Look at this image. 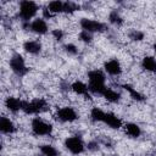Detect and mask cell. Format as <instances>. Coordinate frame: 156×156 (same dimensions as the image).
I'll return each instance as SVG.
<instances>
[{
    "instance_id": "12",
    "label": "cell",
    "mask_w": 156,
    "mask_h": 156,
    "mask_svg": "<svg viewBox=\"0 0 156 156\" xmlns=\"http://www.w3.org/2000/svg\"><path fill=\"white\" fill-rule=\"evenodd\" d=\"M0 130H1L2 134L10 135V134H12V133L16 132V127H15L13 122L9 117L2 116L1 119H0Z\"/></svg>"
},
{
    "instance_id": "13",
    "label": "cell",
    "mask_w": 156,
    "mask_h": 156,
    "mask_svg": "<svg viewBox=\"0 0 156 156\" xmlns=\"http://www.w3.org/2000/svg\"><path fill=\"white\" fill-rule=\"evenodd\" d=\"M22 102H23V100H20V99L13 98V96H9L5 100V106L7 107L9 111L16 113L20 110H22Z\"/></svg>"
},
{
    "instance_id": "19",
    "label": "cell",
    "mask_w": 156,
    "mask_h": 156,
    "mask_svg": "<svg viewBox=\"0 0 156 156\" xmlns=\"http://www.w3.org/2000/svg\"><path fill=\"white\" fill-rule=\"evenodd\" d=\"M102 96H104L108 102H118L119 99H121V94L117 93V91L113 90V89H110V88H107V89L105 90V93L102 94Z\"/></svg>"
},
{
    "instance_id": "10",
    "label": "cell",
    "mask_w": 156,
    "mask_h": 156,
    "mask_svg": "<svg viewBox=\"0 0 156 156\" xmlns=\"http://www.w3.org/2000/svg\"><path fill=\"white\" fill-rule=\"evenodd\" d=\"M104 68H105V72H107L110 76H119V74L122 73L121 63H119V61H117L116 58L105 62Z\"/></svg>"
},
{
    "instance_id": "15",
    "label": "cell",
    "mask_w": 156,
    "mask_h": 156,
    "mask_svg": "<svg viewBox=\"0 0 156 156\" xmlns=\"http://www.w3.org/2000/svg\"><path fill=\"white\" fill-rule=\"evenodd\" d=\"M71 89H72L76 94H78V95H83V96H88V98H90L88 85H87L85 83L80 82V80H76V82H73V83L71 84Z\"/></svg>"
},
{
    "instance_id": "31",
    "label": "cell",
    "mask_w": 156,
    "mask_h": 156,
    "mask_svg": "<svg viewBox=\"0 0 156 156\" xmlns=\"http://www.w3.org/2000/svg\"><path fill=\"white\" fill-rule=\"evenodd\" d=\"M152 48H154V51H155V52H156V43H155V44H154V46H152Z\"/></svg>"
},
{
    "instance_id": "29",
    "label": "cell",
    "mask_w": 156,
    "mask_h": 156,
    "mask_svg": "<svg viewBox=\"0 0 156 156\" xmlns=\"http://www.w3.org/2000/svg\"><path fill=\"white\" fill-rule=\"evenodd\" d=\"M87 147H88V150L95 151V150H98V149H99V144H98L96 141H90V143H88Z\"/></svg>"
},
{
    "instance_id": "18",
    "label": "cell",
    "mask_w": 156,
    "mask_h": 156,
    "mask_svg": "<svg viewBox=\"0 0 156 156\" xmlns=\"http://www.w3.org/2000/svg\"><path fill=\"white\" fill-rule=\"evenodd\" d=\"M63 6H65V2H62V1H60V0H54V1H50L46 7H48V10H49L52 15H55V13H61V12H63Z\"/></svg>"
},
{
    "instance_id": "6",
    "label": "cell",
    "mask_w": 156,
    "mask_h": 156,
    "mask_svg": "<svg viewBox=\"0 0 156 156\" xmlns=\"http://www.w3.org/2000/svg\"><path fill=\"white\" fill-rule=\"evenodd\" d=\"M82 30H87L89 33H96V32H104L106 29V26L96 20H91V18H82L79 22Z\"/></svg>"
},
{
    "instance_id": "11",
    "label": "cell",
    "mask_w": 156,
    "mask_h": 156,
    "mask_svg": "<svg viewBox=\"0 0 156 156\" xmlns=\"http://www.w3.org/2000/svg\"><path fill=\"white\" fill-rule=\"evenodd\" d=\"M105 124H107L108 127L113 128V129H119L122 127V119L119 117H117L115 113L112 112H106L105 113V117H104V121H102Z\"/></svg>"
},
{
    "instance_id": "20",
    "label": "cell",
    "mask_w": 156,
    "mask_h": 156,
    "mask_svg": "<svg viewBox=\"0 0 156 156\" xmlns=\"http://www.w3.org/2000/svg\"><path fill=\"white\" fill-rule=\"evenodd\" d=\"M105 113L106 112H104L100 107H93L91 111H90V118L94 122H102L104 117H105Z\"/></svg>"
},
{
    "instance_id": "26",
    "label": "cell",
    "mask_w": 156,
    "mask_h": 156,
    "mask_svg": "<svg viewBox=\"0 0 156 156\" xmlns=\"http://www.w3.org/2000/svg\"><path fill=\"white\" fill-rule=\"evenodd\" d=\"M79 39L84 43H90L93 40V35H91V33H89L87 30H82L79 33Z\"/></svg>"
},
{
    "instance_id": "27",
    "label": "cell",
    "mask_w": 156,
    "mask_h": 156,
    "mask_svg": "<svg viewBox=\"0 0 156 156\" xmlns=\"http://www.w3.org/2000/svg\"><path fill=\"white\" fill-rule=\"evenodd\" d=\"M65 50L69 55H77L78 54V48L76 45H73V44H66L65 45Z\"/></svg>"
},
{
    "instance_id": "5",
    "label": "cell",
    "mask_w": 156,
    "mask_h": 156,
    "mask_svg": "<svg viewBox=\"0 0 156 156\" xmlns=\"http://www.w3.org/2000/svg\"><path fill=\"white\" fill-rule=\"evenodd\" d=\"M9 65L11 71L18 77H23L28 72V68L24 63V58L20 54H13L9 61Z\"/></svg>"
},
{
    "instance_id": "30",
    "label": "cell",
    "mask_w": 156,
    "mask_h": 156,
    "mask_svg": "<svg viewBox=\"0 0 156 156\" xmlns=\"http://www.w3.org/2000/svg\"><path fill=\"white\" fill-rule=\"evenodd\" d=\"M43 15H44V20H49V18H51L54 15L48 10V7H44L43 9Z\"/></svg>"
},
{
    "instance_id": "25",
    "label": "cell",
    "mask_w": 156,
    "mask_h": 156,
    "mask_svg": "<svg viewBox=\"0 0 156 156\" xmlns=\"http://www.w3.org/2000/svg\"><path fill=\"white\" fill-rule=\"evenodd\" d=\"M128 35H129V38H130L132 40H134V41H140V40L144 39V33L140 32V30H138V29H133L132 32H129Z\"/></svg>"
},
{
    "instance_id": "4",
    "label": "cell",
    "mask_w": 156,
    "mask_h": 156,
    "mask_svg": "<svg viewBox=\"0 0 156 156\" xmlns=\"http://www.w3.org/2000/svg\"><path fill=\"white\" fill-rule=\"evenodd\" d=\"M32 132L33 134L38 136H44V135H50L52 133V126L45 121H43L40 117H35L32 119L30 123Z\"/></svg>"
},
{
    "instance_id": "28",
    "label": "cell",
    "mask_w": 156,
    "mask_h": 156,
    "mask_svg": "<svg viewBox=\"0 0 156 156\" xmlns=\"http://www.w3.org/2000/svg\"><path fill=\"white\" fill-rule=\"evenodd\" d=\"M51 34H52V37H54L55 39H57V40H61V39L63 38V35H65V33L62 32V29H52Z\"/></svg>"
},
{
    "instance_id": "21",
    "label": "cell",
    "mask_w": 156,
    "mask_h": 156,
    "mask_svg": "<svg viewBox=\"0 0 156 156\" xmlns=\"http://www.w3.org/2000/svg\"><path fill=\"white\" fill-rule=\"evenodd\" d=\"M123 88L129 93V95H130V98H133L134 100H136V101H143L144 100V96L135 89V88H133L132 85H129V84H124L123 85Z\"/></svg>"
},
{
    "instance_id": "17",
    "label": "cell",
    "mask_w": 156,
    "mask_h": 156,
    "mask_svg": "<svg viewBox=\"0 0 156 156\" xmlns=\"http://www.w3.org/2000/svg\"><path fill=\"white\" fill-rule=\"evenodd\" d=\"M141 66L149 72H156V58L152 56H145L141 61Z\"/></svg>"
},
{
    "instance_id": "2",
    "label": "cell",
    "mask_w": 156,
    "mask_h": 156,
    "mask_svg": "<svg viewBox=\"0 0 156 156\" xmlns=\"http://www.w3.org/2000/svg\"><path fill=\"white\" fill-rule=\"evenodd\" d=\"M39 10V6L37 2L34 1H29V0H23L20 2V7H18V16L22 20L23 23H28L29 20H32L37 12Z\"/></svg>"
},
{
    "instance_id": "9",
    "label": "cell",
    "mask_w": 156,
    "mask_h": 156,
    "mask_svg": "<svg viewBox=\"0 0 156 156\" xmlns=\"http://www.w3.org/2000/svg\"><path fill=\"white\" fill-rule=\"evenodd\" d=\"M29 29L39 35L41 34H46L48 30H49V27H48V23L44 18H35L34 21H32L29 23Z\"/></svg>"
},
{
    "instance_id": "23",
    "label": "cell",
    "mask_w": 156,
    "mask_h": 156,
    "mask_svg": "<svg viewBox=\"0 0 156 156\" xmlns=\"http://www.w3.org/2000/svg\"><path fill=\"white\" fill-rule=\"evenodd\" d=\"M108 21H110L112 24H115V26H121V24L123 23L122 17L119 16V13H118L116 10H113V11L110 12V15H108Z\"/></svg>"
},
{
    "instance_id": "7",
    "label": "cell",
    "mask_w": 156,
    "mask_h": 156,
    "mask_svg": "<svg viewBox=\"0 0 156 156\" xmlns=\"http://www.w3.org/2000/svg\"><path fill=\"white\" fill-rule=\"evenodd\" d=\"M65 146L66 149L72 152L73 155H79L84 151L85 146H84V143L80 138L78 136H68L66 140H65Z\"/></svg>"
},
{
    "instance_id": "16",
    "label": "cell",
    "mask_w": 156,
    "mask_h": 156,
    "mask_svg": "<svg viewBox=\"0 0 156 156\" xmlns=\"http://www.w3.org/2000/svg\"><path fill=\"white\" fill-rule=\"evenodd\" d=\"M124 132L132 138H138L141 134V129L136 123H127L124 124Z\"/></svg>"
},
{
    "instance_id": "24",
    "label": "cell",
    "mask_w": 156,
    "mask_h": 156,
    "mask_svg": "<svg viewBox=\"0 0 156 156\" xmlns=\"http://www.w3.org/2000/svg\"><path fill=\"white\" fill-rule=\"evenodd\" d=\"M79 10V5L76 4V2H72V1H66L65 2V6H63V12L65 13H72L74 11Z\"/></svg>"
},
{
    "instance_id": "1",
    "label": "cell",
    "mask_w": 156,
    "mask_h": 156,
    "mask_svg": "<svg viewBox=\"0 0 156 156\" xmlns=\"http://www.w3.org/2000/svg\"><path fill=\"white\" fill-rule=\"evenodd\" d=\"M88 79H89V84H88L89 93H93V94L102 96V94L107 89L106 85H105V82H106L105 73L102 71H100V69L90 71L88 73Z\"/></svg>"
},
{
    "instance_id": "3",
    "label": "cell",
    "mask_w": 156,
    "mask_h": 156,
    "mask_svg": "<svg viewBox=\"0 0 156 156\" xmlns=\"http://www.w3.org/2000/svg\"><path fill=\"white\" fill-rule=\"evenodd\" d=\"M48 108V102L43 98H38L30 101H23L22 102V111L27 115H38L41 113Z\"/></svg>"
},
{
    "instance_id": "8",
    "label": "cell",
    "mask_w": 156,
    "mask_h": 156,
    "mask_svg": "<svg viewBox=\"0 0 156 156\" xmlns=\"http://www.w3.org/2000/svg\"><path fill=\"white\" fill-rule=\"evenodd\" d=\"M55 117L61 122H68L69 123V122H74L78 118V115L73 107L65 106V107H61L56 111Z\"/></svg>"
},
{
    "instance_id": "22",
    "label": "cell",
    "mask_w": 156,
    "mask_h": 156,
    "mask_svg": "<svg viewBox=\"0 0 156 156\" xmlns=\"http://www.w3.org/2000/svg\"><path fill=\"white\" fill-rule=\"evenodd\" d=\"M40 151H41V154L44 156H58L57 149L55 146H52V145H48V144L41 145L40 146Z\"/></svg>"
},
{
    "instance_id": "14",
    "label": "cell",
    "mask_w": 156,
    "mask_h": 156,
    "mask_svg": "<svg viewBox=\"0 0 156 156\" xmlns=\"http://www.w3.org/2000/svg\"><path fill=\"white\" fill-rule=\"evenodd\" d=\"M23 49L26 52L32 54V55H37L40 52L41 50V44L38 40H27L23 44Z\"/></svg>"
}]
</instances>
